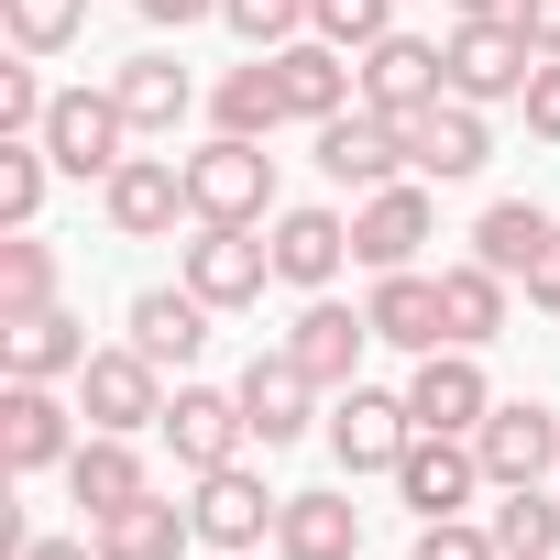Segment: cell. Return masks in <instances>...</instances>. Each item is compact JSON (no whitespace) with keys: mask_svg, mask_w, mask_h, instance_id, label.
Segmentation results:
<instances>
[{"mask_svg":"<svg viewBox=\"0 0 560 560\" xmlns=\"http://www.w3.org/2000/svg\"><path fill=\"white\" fill-rule=\"evenodd\" d=\"M440 67H451V100L494 110V100H527V78H538V45H527L505 12H472V23H451Z\"/></svg>","mask_w":560,"mask_h":560,"instance_id":"obj_1","label":"cell"},{"mask_svg":"<svg viewBox=\"0 0 560 560\" xmlns=\"http://www.w3.org/2000/svg\"><path fill=\"white\" fill-rule=\"evenodd\" d=\"M187 220H275V154L242 132H209L187 154Z\"/></svg>","mask_w":560,"mask_h":560,"instance_id":"obj_2","label":"cell"},{"mask_svg":"<svg viewBox=\"0 0 560 560\" xmlns=\"http://www.w3.org/2000/svg\"><path fill=\"white\" fill-rule=\"evenodd\" d=\"M78 418L110 429V440L154 429V418H165V363L132 352V341H121V352H89V363H78Z\"/></svg>","mask_w":560,"mask_h":560,"instance_id":"obj_3","label":"cell"},{"mask_svg":"<svg viewBox=\"0 0 560 560\" xmlns=\"http://www.w3.org/2000/svg\"><path fill=\"white\" fill-rule=\"evenodd\" d=\"M231 396H242V429H253L264 451H287V440H308V418H319V396H330V385H319L287 341H275V352H253V374H242Z\"/></svg>","mask_w":560,"mask_h":560,"instance_id":"obj_4","label":"cell"},{"mask_svg":"<svg viewBox=\"0 0 560 560\" xmlns=\"http://www.w3.org/2000/svg\"><path fill=\"white\" fill-rule=\"evenodd\" d=\"M176 275H187L209 308H253L264 275H275V242H253V220H198V242L176 253Z\"/></svg>","mask_w":560,"mask_h":560,"instance_id":"obj_5","label":"cell"},{"mask_svg":"<svg viewBox=\"0 0 560 560\" xmlns=\"http://www.w3.org/2000/svg\"><path fill=\"white\" fill-rule=\"evenodd\" d=\"M472 451H483V483H549L560 472V407L494 396V418L472 429Z\"/></svg>","mask_w":560,"mask_h":560,"instance_id":"obj_6","label":"cell"},{"mask_svg":"<svg viewBox=\"0 0 560 560\" xmlns=\"http://www.w3.org/2000/svg\"><path fill=\"white\" fill-rule=\"evenodd\" d=\"M121 143H132V121H121L110 89H56V110H45V154H56V176H110Z\"/></svg>","mask_w":560,"mask_h":560,"instance_id":"obj_7","label":"cell"},{"mask_svg":"<svg viewBox=\"0 0 560 560\" xmlns=\"http://www.w3.org/2000/svg\"><path fill=\"white\" fill-rule=\"evenodd\" d=\"M407 440H418L407 396H385V385H341V396H330V451H341V472H396Z\"/></svg>","mask_w":560,"mask_h":560,"instance_id":"obj_8","label":"cell"},{"mask_svg":"<svg viewBox=\"0 0 560 560\" xmlns=\"http://www.w3.org/2000/svg\"><path fill=\"white\" fill-rule=\"evenodd\" d=\"M352 67H363V110H385V121L451 100V67H440V45H418V34H374Z\"/></svg>","mask_w":560,"mask_h":560,"instance_id":"obj_9","label":"cell"},{"mask_svg":"<svg viewBox=\"0 0 560 560\" xmlns=\"http://www.w3.org/2000/svg\"><path fill=\"white\" fill-rule=\"evenodd\" d=\"M396 165H407V121H385V110H341V121H319V176L330 187H396Z\"/></svg>","mask_w":560,"mask_h":560,"instance_id":"obj_10","label":"cell"},{"mask_svg":"<svg viewBox=\"0 0 560 560\" xmlns=\"http://www.w3.org/2000/svg\"><path fill=\"white\" fill-rule=\"evenodd\" d=\"M100 209H110L121 242H165L176 209H187V165H165V154H121V165L100 176Z\"/></svg>","mask_w":560,"mask_h":560,"instance_id":"obj_11","label":"cell"},{"mask_svg":"<svg viewBox=\"0 0 560 560\" xmlns=\"http://www.w3.org/2000/svg\"><path fill=\"white\" fill-rule=\"evenodd\" d=\"M407 418L418 429H451V440H472L483 418H494V385H483V363L472 352H418V374H407Z\"/></svg>","mask_w":560,"mask_h":560,"instance_id":"obj_12","label":"cell"},{"mask_svg":"<svg viewBox=\"0 0 560 560\" xmlns=\"http://www.w3.org/2000/svg\"><path fill=\"white\" fill-rule=\"evenodd\" d=\"M396 494L418 505V527H429V516H462V505L483 494V451H472V440H451V429H418V440H407V462H396Z\"/></svg>","mask_w":560,"mask_h":560,"instance_id":"obj_13","label":"cell"},{"mask_svg":"<svg viewBox=\"0 0 560 560\" xmlns=\"http://www.w3.org/2000/svg\"><path fill=\"white\" fill-rule=\"evenodd\" d=\"M275 89H287V121H341L352 100H363V67L341 56V45H319V34H298V45H275Z\"/></svg>","mask_w":560,"mask_h":560,"instance_id":"obj_14","label":"cell"},{"mask_svg":"<svg viewBox=\"0 0 560 560\" xmlns=\"http://www.w3.org/2000/svg\"><path fill=\"white\" fill-rule=\"evenodd\" d=\"M198 538L209 549H264L275 538V516H287V494H264V472H242V462H220V472H198Z\"/></svg>","mask_w":560,"mask_h":560,"instance_id":"obj_15","label":"cell"},{"mask_svg":"<svg viewBox=\"0 0 560 560\" xmlns=\"http://www.w3.org/2000/svg\"><path fill=\"white\" fill-rule=\"evenodd\" d=\"M407 165H418V176H440V187L483 176V165H494L483 110H472V100H429V110H407Z\"/></svg>","mask_w":560,"mask_h":560,"instance_id":"obj_16","label":"cell"},{"mask_svg":"<svg viewBox=\"0 0 560 560\" xmlns=\"http://www.w3.org/2000/svg\"><path fill=\"white\" fill-rule=\"evenodd\" d=\"M154 429H165V451H176L187 472H220V462H242V440H253V429H242V396H220V385H176Z\"/></svg>","mask_w":560,"mask_h":560,"instance_id":"obj_17","label":"cell"},{"mask_svg":"<svg viewBox=\"0 0 560 560\" xmlns=\"http://www.w3.org/2000/svg\"><path fill=\"white\" fill-rule=\"evenodd\" d=\"M341 264H352V220H341V209H275V287L330 298Z\"/></svg>","mask_w":560,"mask_h":560,"instance_id":"obj_18","label":"cell"},{"mask_svg":"<svg viewBox=\"0 0 560 560\" xmlns=\"http://www.w3.org/2000/svg\"><path fill=\"white\" fill-rule=\"evenodd\" d=\"M440 231V209H429V187H374L363 209H352V264H374V275H396V264H418V242Z\"/></svg>","mask_w":560,"mask_h":560,"instance_id":"obj_19","label":"cell"},{"mask_svg":"<svg viewBox=\"0 0 560 560\" xmlns=\"http://www.w3.org/2000/svg\"><path fill=\"white\" fill-rule=\"evenodd\" d=\"M67 451H78V418H67L56 385H12L0 396V462L12 472H67Z\"/></svg>","mask_w":560,"mask_h":560,"instance_id":"obj_20","label":"cell"},{"mask_svg":"<svg viewBox=\"0 0 560 560\" xmlns=\"http://www.w3.org/2000/svg\"><path fill=\"white\" fill-rule=\"evenodd\" d=\"M209 319H220V308L176 275V287H143V298H132V319H121V330H132V352H154V363H176V374H187V363L209 352Z\"/></svg>","mask_w":560,"mask_h":560,"instance_id":"obj_21","label":"cell"},{"mask_svg":"<svg viewBox=\"0 0 560 560\" xmlns=\"http://www.w3.org/2000/svg\"><path fill=\"white\" fill-rule=\"evenodd\" d=\"M363 341H374V319H363V308H341V298H308V308H298V330H287V352H298L330 396H341V385H363V374H352V363H363Z\"/></svg>","mask_w":560,"mask_h":560,"instance_id":"obj_22","label":"cell"},{"mask_svg":"<svg viewBox=\"0 0 560 560\" xmlns=\"http://www.w3.org/2000/svg\"><path fill=\"white\" fill-rule=\"evenodd\" d=\"M374 341H396V352H440L451 341V319H440V275H418V264H396V275H374Z\"/></svg>","mask_w":560,"mask_h":560,"instance_id":"obj_23","label":"cell"},{"mask_svg":"<svg viewBox=\"0 0 560 560\" xmlns=\"http://www.w3.org/2000/svg\"><path fill=\"white\" fill-rule=\"evenodd\" d=\"M78 363H89V330H78L67 308L0 319V374H12V385H56V374H78Z\"/></svg>","mask_w":560,"mask_h":560,"instance_id":"obj_24","label":"cell"},{"mask_svg":"<svg viewBox=\"0 0 560 560\" xmlns=\"http://www.w3.org/2000/svg\"><path fill=\"white\" fill-rule=\"evenodd\" d=\"M275 549L287 560H363V505L352 494H287V516H275Z\"/></svg>","mask_w":560,"mask_h":560,"instance_id":"obj_25","label":"cell"},{"mask_svg":"<svg viewBox=\"0 0 560 560\" xmlns=\"http://www.w3.org/2000/svg\"><path fill=\"white\" fill-rule=\"evenodd\" d=\"M89 538H100V560H187L198 516H187V505H165V494H132L121 516H89Z\"/></svg>","mask_w":560,"mask_h":560,"instance_id":"obj_26","label":"cell"},{"mask_svg":"<svg viewBox=\"0 0 560 560\" xmlns=\"http://www.w3.org/2000/svg\"><path fill=\"white\" fill-rule=\"evenodd\" d=\"M110 100H121V121H132V132H176V121L198 110V78H187L176 56H132V67L110 78Z\"/></svg>","mask_w":560,"mask_h":560,"instance_id":"obj_27","label":"cell"},{"mask_svg":"<svg viewBox=\"0 0 560 560\" xmlns=\"http://www.w3.org/2000/svg\"><path fill=\"white\" fill-rule=\"evenodd\" d=\"M67 494L89 505V516H121L132 494H154L143 483V462H132V440H110V429H89L78 451H67Z\"/></svg>","mask_w":560,"mask_h":560,"instance_id":"obj_28","label":"cell"},{"mask_svg":"<svg viewBox=\"0 0 560 560\" xmlns=\"http://www.w3.org/2000/svg\"><path fill=\"white\" fill-rule=\"evenodd\" d=\"M505 287H516V275H494V264H440V319H451V352H483V341L505 330Z\"/></svg>","mask_w":560,"mask_h":560,"instance_id":"obj_29","label":"cell"},{"mask_svg":"<svg viewBox=\"0 0 560 560\" xmlns=\"http://www.w3.org/2000/svg\"><path fill=\"white\" fill-rule=\"evenodd\" d=\"M549 231H560L549 209H527V198H494V209L472 220V264H494V275H527Z\"/></svg>","mask_w":560,"mask_h":560,"instance_id":"obj_30","label":"cell"},{"mask_svg":"<svg viewBox=\"0 0 560 560\" xmlns=\"http://www.w3.org/2000/svg\"><path fill=\"white\" fill-rule=\"evenodd\" d=\"M209 110H220V132H242V143H264L275 121H287V89H275V56H253V67H231V78L209 89Z\"/></svg>","mask_w":560,"mask_h":560,"instance_id":"obj_31","label":"cell"},{"mask_svg":"<svg viewBox=\"0 0 560 560\" xmlns=\"http://www.w3.org/2000/svg\"><path fill=\"white\" fill-rule=\"evenodd\" d=\"M483 527H494L505 560H549V549H560V505H549L538 483H494V516H483Z\"/></svg>","mask_w":560,"mask_h":560,"instance_id":"obj_32","label":"cell"},{"mask_svg":"<svg viewBox=\"0 0 560 560\" xmlns=\"http://www.w3.org/2000/svg\"><path fill=\"white\" fill-rule=\"evenodd\" d=\"M34 308H56V242L12 231L0 242V319H34Z\"/></svg>","mask_w":560,"mask_h":560,"instance_id":"obj_33","label":"cell"},{"mask_svg":"<svg viewBox=\"0 0 560 560\" xmlns=\"http://www.w3.org/2000/svg\"><path fill=\"white\" fill-rule=\"evenodd\" d=\"M45 176H56L45 132H0V220H12V231H34V209H45Z\"/></svg>","mask_w":560,"mask_h":560,"instance_id":"obj_34","label":"cell"},{"mask_svg":"<svg viewBox=\"0 0 560 560\" xmlns=\"http://www.w3.org/2000/svg\"><path fill=\"white\" fill-rule=\"evenodd\" d=\"M0 34H12L23 56H67L89 34V0H0Z\"/></svg>","mask_w":560,"mask_h":560,"instance_id":"obj_35","label":"cell"},{"mask_svg":"<svg viewBox=\"0 0 560 560\" xmlns=\"http://www.w3.org/2000/svg\"><path fill=\"white\" fill-rule=\"evenodd\" d=\"M308 34L341 45V56H363L374 34H396V0H308Z\"/></svg>","mask_w":560,"mask_h":560,"instance_id":"obj_36","label":"cell"},{"mask_svg":"<svg viewBox=\"0 0 560 560\" xmlns=\"http://www.w3.org/2000/svg\"><path fill=\"white\" fill-rule=\"evenodd\" d=\"M220 23H231L253 56H275V45H298V34H308V0H220Z\"/></svg>","mask_w":560,"mask_h":560,"instance_id":"obj_37","label":"cell"},{"mask_svg":"<svg viewBox=\"0 0 560 560\" xmlns=\"http://www.w3.org/2000/svg\"><path fill=\"white\" fill-rule=\"evenodd\" d=\"M407 560H505V549H494V527H472V516H429Z\"/></svg>","mask_w":560,"mask_h":560,"instance_id":"obj_38","label":"cell"},{"mask_svg":"<svg viewBox=\"0 0 560 560\" xmlns=\"http://www.w3.org/2000/svg\"><path fill=\"white\" fill-rule=\"evenodd\" d=\"M45 110H56V89L34 67H0V132H45Z\"/></svg>","mask_w":560,"mask_h":560,"instance_id":"obj_39","label":"cell"},{"mask_svg":"<svg viewBox=\"0 0 560 560\" xmlns=\"http://www.w3.org/2000/svg\"><path fill=\"white\" fill-rule=\"evenodd\" d=\"M516 110H527V132H538V143H560V56H538V78H527V100H516Z\"/></svg>","mask_w":560,"mask_h":560,"instance_id":"obj_40","label":"cell"},{"mask_svg":"<svg viewBox=\"0 0 560 560\" xmlns=\"http://www.w3.org/2000/svg\"><path fill=\"white\" fill-rule=\"evenodd\" d=\"M516 287H527V308H549V319H560V231H549V242H538V264H527V275H516Z\"/></svg>","mask_w":560,"mask_h":560,"instance_id":"obj_41","label":"cell"},{"mask_svg":"<svg viewBox=\"0 0 560 560\" xmlns=\"http://www.w3.org/2000/svg\"><path fill=\"white\" fill-rule=\"evenodd\" d=\"M505 23H516V34L538 45V56H560V0H516V12H505Z\"/></svg>","mask_w":560,"mask_h":560,"instance_id":"obj_42","label":"cell"},{"mask_svg":"<svg viewBox=\"0 0 560 560\" xmlns=\"http://www.w3.org/2000/svg\"><path fill=\"white\" fill-rule=\"evenodd\" d=\"M132 12H143L154 34H187V23H209V12H220V0H132Z\"/></svg>","mask_w":560,"mask_h":560,"instance_id":"obj_43","label":"cell"},{"mask_svg":"<svg viewBox=\"0 0 560 560\" xmlns=\"http://www.w3.org/2000/svg\"><path fill=\"white\" fill-rule=\"evenodd\" d=\"M23 560H100V538H34Z\"/></svg>","mask_w":560,"mask_h":560,"instance_id":"obj_44","label":"cell"},{"mask_svg":"<svg viewBox=\"0 0 560 560\" xmlns=\"http://www.w3.org/2000/svg\"><path fill=\"white\" fill-rule=\"evenodd\" d=\"M472 12H516V0H451V23H472Z\"/></svg>","mask_w":560,"mask_h":560,"instance_id":"obj_45","label":"cell"},{"mask_svg":"<svg viewBox=\"0 0 560 560\" xmlns=\"http://www.w3.org/2000/svg\"><path fill=\"white\" fill-rule=\"evenodd\" d=\"M220 560H242V549H220Z\"/></svg>","mask_w":560,"mask_h":560,"instance_id":"obj_46","label":"cell"}]
</instances>
